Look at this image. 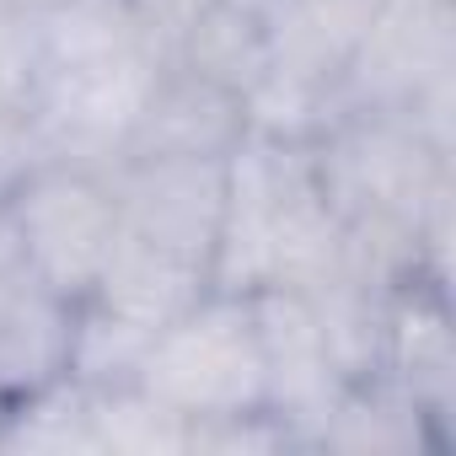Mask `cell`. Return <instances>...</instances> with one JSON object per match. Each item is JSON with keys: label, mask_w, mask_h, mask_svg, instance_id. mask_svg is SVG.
<instances>
[{"label": "cell", "mask_w": 456, "mask_h": 456, "mask_svg": "<svg viewBox=\"0 0 456 456\" xmlns=\"http://www.w3.org/2000/svg\"><path fill=\"white\" fill-rule=\"evenodd\" d=\"M253 322L264 344V376H269V413L280 424H328L338 397L354 387L317 322V306L296 285L253 290Z\"/></svg>", "instance_id": "cell-7"}, {"label": "cell", "mask_w": 456, "mask_h": 456, "mask_svg": "<svg viewBox=\"0 0 456 456\" xmlns=\"http://www.w3.org/2000/svg\"><path fill=\"white\" fill-rule=\"evenodd\" d=\"M269 60H274V49H269L264 0H215L177 54L183 70L237 92V97L253 92V81L269 70Z\"/></svg>", "instance_id": "cell-11"}, {"label": "cell", "mask_w": 456, "mask_h": 456, "mask_svg": "<svg viewBox=\"0 0 456 456\" xmlns=\"http://www.w3.org/2000/svg\"><path fill=\"white\" fill-rule=\"evenodd\" d=\"M44 76V38H38V12H12L0 17V108L28 113L33 92Z\"/></svg>", "instance_id": "cell-13"}, {"label": "cell", "mask_w": 456, "mask_h": 456, "mask_svg": "<svg viewBox=\"0 0 456 456\" xmlns=\"http://www.w3.org/2000/svg\"><path fill=\"white\" fill-rule=\"evenodd\" d=\"M161 81V65L145 49L76 60V65H44L28 124L38 134L44 161L113 172L129 151V134Z\"/></svg>", "instance_id": "cell-4"}, {"label": "cell", "mask_w": 456, "mask_h": 456, "mask_svg": "<svg viewBox=\"0 0 456 456\" xmlns=\"http://www.w3.org/2000/svg\"><path fill=\"white\" fill-rule=\"evenodd\" d=\"M242 140H248L242 97L172 65V70H161V81L134 124L124 161H140V156H215V161H225Z\"/></svg>", "instance_id": "cell-8"}, {"label": "cell", "mask_w": 456, "mask_h": 456, "mask_svg": "<svg viewBox=\"0 0 456 456\" xmlns=\"http://www.w3.org/2000/svg\"><path fill=\"white\" fill-rule=\"evenodd\" d=\"M6 215H12L17 253H22L28 274L70 306L92 301V290L113 258V242H118L113 183L86 167L44 161L12 188Z\"/></svg>", "instance_id": "cell-3"}, {"label": "cell", "mask_w": 456, "mask_h": 456, "mask_svg": "<svg viewBox=\"0 0 456 456\" xmlns=\"http://www.w3.org/2000/svg\"><path fill=\"white\" fill-rule=\"evenodd\" d=\"M12 12H28L22 0H0V17H12Z\"/></svg>", "instance_id": "cell-17"}, {"label": "cell", "mask_w": 456, "mask_h": 456, "mask_svg": "<svg viewBox=\"0 0 456 456\" xmlns=\"http://www.w3.org/2000/svg\"><path fill=\"white\" fill-rule=\"evenodd\" d=\"M215 290L209 269L188 264V258H172L140 237H129L118 225V242H113V258L92 290V301L113 317H124L129 328L140 333H161L167 322H177L188 306H199L204 296Z\"/></svg>", "instance_id": "cell-9"}, {"label": "cell", "mask_w": 456, "mask_h": 456, "mask_svg": "<svg viewBox=\"0 0 456 456\" xmlns=\"http://www.w3.org/2000/svg\"><path fill=\"white\" fill-rule=\"evenodd\" d=\"M344 220L322 188L317 145L248 134L225 156V220L215 242V290L253 296L269 285L312 290L338 269Z\"/></svg>", "instance_id": "cell-1"}, {"label": "cell", "mask_w": 456, "mask_h": 456, "mask_svg": "<svg viewBox=\"0 0 456 456\" xmlns=\"http://www.w3.org/2000/svg\"><path fill=\"white\" fill-rule=\"evenodd\" d=\"M209 6H215V0H129L134 28H140V44H145V54H151L161 70L177 65L188 33L199 28V17H204Z\"/></svg>", "instance_id": "cell-15"}, {"label": "cell", "mask_w": 456, "mask_h": 456, "mask_svg": "<svg viewBox=\"0 0 456 456\" xmlns=\"http://www.w3.org/2000/svg\"><path fill=\"white\" fill-rule=\"evenodd\" d=\"M381 365L397 370V392L424 408V419L445 413L451 403V322L435 290L424 285H397L387 296V338H381Z\"/></svg>", "instance_id": "cell-10"}, {"label": "cell", "mask_w": 456, "mask_h": 456, "mask_svg": "<svg viewBox=\"0 0 456 456\" xmlns=\"http://www.w3.org/2000/svg\"><path fill=\"white\" fill-rule=\"evenodd\" d=\"M44 167V151H38V134L28 124V113H6L0 108V199H12V188Z\"/></svg>", "instance_id": "cell-16"}, {"label": "cell", "mask_w": 456, "mask_h": 456, "mask_svg": "<svg viewBox=\"0 0 456 456\" xmlns=\"http://www.w3.org/2000/svg\"><path fill=\"white\" fill-rule=\"evenodd\" d=\"M86 419H92L97 451H134V456L188 451V419L172 413L167 403H156L134 381L86 387Z\"/></svg>", "instance_id": "cell-12"}, {"label": "cell", "mask_w": 456, "mask_h": 456, "mask_svg": "<svg viewBox=\"0 0 456 456\" xmlns=\"http://www.w3.org/2000/svg\"><path fill=\"white\" fill-rule=\"evenodd\" d=\"M290 17L338 60V70L349 65V54L360 49V38L370 33L376 12L387 6V0H285Z\"/></svg>", "instance_id": "cell-14"}, {"label": "cell", "mask_w": 456, "mask_h": 456, "mask_svg": "<svg viewBox=\"0 0 456 456\" xmlns=\"http://www.w3.org/2000/svg\"><path fill=\"white\" fill-rule=\"evenodd\" d=\"M28 12H49V6H60V0H22Z\"/></svg>", "instance_id": "cell-18"}, {"label": "cell", "mask_w": 456, "mask_h": 456, "mask_svg": "<svg viewBox=\"0 0 456 456\" xmlns=\"http://www.w3.org/2000/svg\"><path fill=\"white\" fill-rule=\"evenodd\" d=\"M118 199V225L129 237L215 269V242L225 220V161L215 156H140L108 172Z\"/></svg>", "instance_id": "cell-5"}, {"label": "cell", "mask_w": 456, "mask_h": 456, "mask_svg": "<svg viewBox=\"0 0 456 456\" xmlns=\"http://www.w3.org/2000/svg\"><path fill=\"white\" fill-rule=\"evenodd\" d=\"M134 387H145L188 424L269 413V376L253 301L232 290H209L177 322L151 333L134 365Z\"/></svg>", "instance_id": "cell-2"}, {"label": "cell", "mask_w": 456, "mask_h": 456, "mask_svg": "<svg viewBox=\"0 0 456 456\" xmlns=\"http://www.w3.org/2000/svg\"><path fill=\"white\" fill-rule=\"evenodd\" d=\"M451 76V0H387L338 76L344 113H408Z\"/></svg>", "instance_id": "cell-6"}]
</instances>
